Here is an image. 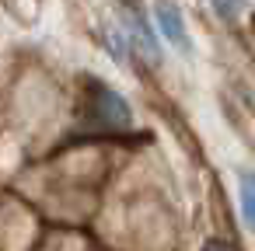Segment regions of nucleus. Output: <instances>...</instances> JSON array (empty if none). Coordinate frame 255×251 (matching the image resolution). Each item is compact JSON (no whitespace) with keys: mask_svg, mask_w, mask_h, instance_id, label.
Here are the masks:
<instances>
[{"mask_svg":"<svg viewBox=\"0 0 255 251\" xmlns=\"http://www.w3.org/2000/svg\"><path fill=\"white\" fill-rule=\"evenodd\" d=\"M88 115L91 119H98L105 129L109 126H116V129H126L129 126V105L109 87V84H102V81H91L88 77Z\"/></svg>","mask_w":255,"mask_h":251,"instance_id":"obj_1","label":"nucleus"},{"mask_svg":"<svg viewBox=\"0 0 255 251\" xmlns=\"http://www.w3.org/2000/svg\"><path fill=\"white\" fill-rule=\"evenodd\" d=\"M157 28H161V35L178 49V53H189V39H185V25H182V14L171 7V4H164V7H157Z\"/></svg>","mask_w":255,"mask_h":251,"instance_id":"obj_2","label":"nucleus"},{"mask_svg":"<svg viewBox=\"0 0 255 251\" xmlns=\"http://www.w3.org/2000/svg\"><path fill=\"white\" fill-rule=\"evenodd\" d=\"M241 209H245V220L255 227V178L252 174H241Z\"/></svg>","mask_w":255,"mask_h":251,"instance_id":"obj_3","label":"nucleus"},{"mask_svg":"<svg viewBox=\"0 0 255 251\" xmlns=\"http://www.w3.org/2000/svg\"><path fill=\"white\" fill-rule=\"evenodd\" d=\"M136 42H140V46H143L150 56L157 53V35H154V28H150V25H147L140 14H136Z\"/></svg>","mask_w":255,"mask_h":251,"instance_id":"obj_4","label":"nucleus"},{"mask_svg":"<svg viewBox=\"0 0 255 251\" xmlns=\"http://www.w3.org/2000/svg\"><path fill=\"white\" fill-rule=\"evenodd\" d=\"M241 4H245V0H213V11H217V18L234 21V18H238V11H241Z\"/></svg>","mask_w":255,"mask_h":251,"instance_id":"obj_5","label":"nucleus"}]
</instances>
